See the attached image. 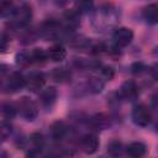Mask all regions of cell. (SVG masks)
Returning a JSON list of instances; mask_svg holds the SVG:
<instances>
[{
  "instance_id": "24",
  "label": "cell",
  "mask_w": 158,
  "mask_h": 158,
  "mask_svg": "<svg viewBox=\"0 0 158 158\" xmlns=\"http://www.w3.org/2000/svg\"><path fill=\"white\" fill-rule=\"evenodd\" d=\"M101 73H102V75H104L106 79H109V80H110V79L112 78V75H114V72H112L111 68H104Z\"/></svg>"
},
{
  "instance_id": "14",
  "label": "cell",
  "mask_w": 158,
  "mask_h": 158,
  "mask_svg": "<svg viewBox=\"0 0 158 158\" xmlns=\"http://www.w3.org/2000/svg\"><path fill=\"white\" fill-rule=\"evenodd\" d=\"M67 133V127L62 121H57L54 123H52L51 126V136L53 139L59 141L62 139Z\"/></svg>"
},
{
  "instance_id": "20",
  "label": "cell",
  "mask_w": 158,
  "mask_h": 158,
  "mask_svg": "<svg viewBox=\"0 0 158 158\" xmlns=\"http://www.w3.org/2000/svg\"><path fill=\"white\" fill-rule=\"evenodd\" d=\"M102 85H104V83L101 81V80H99L98 78H91V80H90V88L93 89V91H100L101 90V88H102Z\"/></svg>"
},
{
  "instance_id": "23",
  "label": "cell",
  "mask_w": 158,
  "mask_h": 158,
  "mask_svg": "<svg viewBox=\"0 0 158 158\" xmlns=\"http://www.w3.org/2000/svg\"><path fill=\"white\" fill-rule=\"evenodd\" d=\"M151 75H152V78L154 80L158 81V63H156V64L152 65V68H151Z\"/></svg>"
},
{
  "instance_id": "17",
  "label": "cell",
  "mask_w": 158,
  "mask_h": 158,
  "mask_svg": "<svg viewBox=\"0 0 158 158\" xmlns=\"http://www.w3.org/2000/svg\"><path fill=\"white\" fill-rule=\"evenodd\" d=\"M16 111H17V107H15V106H14L12 104H10V102H7V104H5V105L2 106V115H4V117L7 118V120L14 118L15 115H16Z\"/></svg>"
},
{
  "instance_id": "7",
  "label": "cell",
  "mask_w": 158,
  "mask_h": 158,
  "mask_svg": "<svg viewBox=\"0 0 158 158\" xmlns=\"http://www.w3.org/2000/svg\"><path fill=\"white\" fill-rule=\"evenodd\" d=\"M14 19L15 22L19 26H25L30 22L31 20V9L27 5H23L22 7H20L19 10H15L14 12Z\"/></svg>"
},
{
  "instance_id": "1",
  "label": "cell",
  "mask_w": 158,
  "mask_h": 158,
  "mask_svg": "<svg viewBox=\"0 0 158 158\" xmlns=\"http://www.w3.org/2000/svg\"><path fill=\"white\" fill-rule=\"evenodd\" d=\"M17 110L21 114L22 117H25L26 120L31 121L33 120L37 114H38V109H37V105L35 104V101H32L30 98L27 96H23L21 98L19 101H17Z\"/></svg>"
},
{
  "instance_id": "11",
  "label": "cell",
  "mask_w": 158,
  "mask_h": 158,
  "mask_svg": "<svg viewBox=\"0 0 158 158\" xmlns=\"http://www.w3.org/2000/svg\"><path fill=\"white\" fill-rule=\"evenodd\" d=\"M56 99H57V90H56V88H53V86L47 88V89L43 90V91L41 93V95H40L41 104H42L43 106H46V107L53 105L54 101H56Z\"/></svg>"
},
{
  "instance_id": "10",
  "label": "cell",
  "mask_w": 158,
  "mask_h": 158,
  "mask_svg": "<svg viewBox=\"0 0 158 158\" xmlns=\"http://www.w3.org/2000/svg\"><path fill=\"white\" fill-rule=\"evenodd\" d=\"M44 144V139L43 136L40 133H33L30 136V148H28V154H36L38 152H41V149L43 148Z\"/></svg>"
},
{
  "instance_id": "18",
  "label": "cell",
  "mask_w": 158,
  "mask_h": 158,
  "mask_svg": "<svg viewBox=\"0 0 158 158\" xmlns=\"http://www.w3.org/2000/svg\"><path fill=\"white\" fill-rule=\"evenodd\" d=\"M15 10H14V5L10 0H2L1 2V15L2 16H7L10 14H14Z\"/></svg>"
},
{
  "instance_id": "8",
  "label": "cell",
  "mask_w": 158,
  "mask_h": 158,
  "mask_svg": "<svg viewBox=\"0 0 158 158\" xmlns=\"http://www.w3.org/2000/svg\"><path fill=\"white\" fill-rule=\"evenodd\" d=\"M120 95L126 100H133L138 95V88L132 80L125 81L120 89Z\"/></svg>"
},
{
  "instance_id": "5",
  "label": "cell",
  "mask_w": 158,
  "mask_h": 158,
  "mask_svg": "<svg viewBox=\"0 0 158 158\" xmlns=\"http://www.w3.org/2000/svg\"><path fill=\"white\" fill-rule=\"evenodd\" d=\"M23 86H26V79L23 78V75L19 72H15L12 74H10L9 79H7V89L11 93H16L19 90H21Z\"/></svg>"
},
{
  "instance_id": "13",
  "label": "cell",
  "mask_w": 158,
  "mask_h": 158,
  "mask_svg": "<svg viewBox=\"0 0 158 158\" xmlns=\"http://www.w3.org/2000/svg\"><path fill=\"white\" fill-rule=\"evenodd\" d=\"M126 152L130 157L138 158V157H142L146 153V146L142 142H132L131 144L127 146Z\"/></svg>"
},
{
  "instance_id": "4",
  "label": "cell",
  "mask_w": 158,
  "mask_h": 158,
  "mask_svg": "<svg viewBox=\"0 0 158 158\" xmlns=\"http://www.w3.org/2000/svg\"><path fill=\"white\" fill-rule=\"evenodd\" d=\"M46 84V78L42 73H32L27 79H26V86L30 91L37 93L40 91Z\"/></svg>"
},
{
  "instance_id": "22",
  "label": "cell",
  "mask_w": 158,
  "mask_h": 158,
  "mask_svg": "<svg viewBox=\"0 0 158 158\" xmlns=\"http://www.w3.org/2000/svg\"><path fill=\"white\" fill-rule=\"evenodd\" d=\"M10 131H11V126L2 122V125H1V136H2L4 139L7 137V135H10Z\"/></svg>"
},
{
  "instance_id": "19",
  "label": "cell",
  "mask_w": 158,
  "mask_h": 158,
  "mask_svg": "<svg viewBox=\"0 0 158 158\" xmlns=\"http://www.w3.org/2000/svg\"><path fill=\"white\" fill-rule=\"evenodd\" d=\"M121 143L118 142V141H112V142H110L109 143V146H107V151H109V153L110 154H112V156H117V154H120L121 153Z\"/></svg>"
},
{
  "instance_id": "26",
  "label": "cell",
  "mask_w": 158,
  "mask_h": 158,
  "mask_svg": "<svg viewBox=\"0 0 158 158\" xmlns=\"http://www.w3.org/2000/svg\"><path fill=\"white\" fill-rule=\"evenodd\" d=\"M7 42H9V38L6 37V35H2V36H1V49H2V51L6 49Z\"/></svg>"
},
{
  "instance_id": "21",
  "label": "cell",
  "mask_w": 158,
  "mask_h": 158,
  "mask_svg": "<svg viewBox=\"0 0 158 158\" xmlns=\"http://www.w3.org/2000/svg\"><path fill=\"white\" fill-rule=\"evenodd\" d=\"M78 7L81 11H88L93 7V0H79L78 1Z\"/></svg>"
},
{
  "instance_id": "6",
  "label": "cell",
  "mask_w": 158,
  "mask_h": 158,
  "mask_svg": "<svg viewBox=\"0 0 158 158\" xmlns=\"http://www.w3.org/2000/svg\"><path fill=\"white\" fill-rule=\"evenodd\" d=\"M80 146H81V149L86 154H93L99 148V139L95 135H86L81 138Z\"/></svg>"
},
{
  "instance_id": "16",
  "label": "cell",
  "mask_w": 158,
  "mask_h": 158,
  "mask_svg": "<svg viewBox=\"0 0 158 158\" xmlns=\"http://www.w3.org/2000/svg\"><path fill=\"white\" fill-rule=\"evenodd\" d=\"M53 79L58 83H65L70 79V73L65 68H58L53 72Z\"/></svg>"
},
{
  "instance_id": "15",
  "label": "cell",
  "mask_w": 158,
  "mask_h": 158,
  "mask_svg": "<svg viewBox=\"0 0 158 158\" xmlns=\"http://www.w3.org/2000/svg\"><path fill=\"white\" fill-rule=\"evenodd\" d=\"M30 57H31V62H32V63L42 64V63H44L46 59L48 58V54L44 53V51L41 49V48H35V49L30 53Z\"/></svg>"
},
{
  "instance_id": "2",
  "label": "cell",
  "mask_w": 158,
  "mask_h": 158,
  "mask_svg": "<svg viewBox=\"0 0 158 158\" xmlns=\"http://www.w3.org/2000/svg\"><path fill=\"white\" fill-rule=\"evenodd\" d=\"M151 118H152L151 111L146 105H137L132 111V120L138 126L142 127L147 126L151 122Z\"/></svg>"
},
{
  "instance_id": "12",
  "label": "cell",
  "mask_w": 158,
  "mask_h": 158,
  "mask_svg": "<svg viewBox=\"0 0 158 158\" xmlns=\"http://www.w3.org/2000/svg\"><path fill=\"white\" fill-rule=\"evenodd\" d=\"M47 54H48V58H49L51 60H53V62H62V60L65 58L67 52H65V49H64L62 46L54 44V46H52V47L48 49Z\"/></svg>"
},
{
  "instance_id": "25",
  "label": "cell",
  "mask_w": 158,
  "mask_h": 158,
  "mask_svg": "<svg viewBox=\"0 0 158 158\" xmlns=\"http://www.w3.org/2000/svg\"><path fill=\"white\" fill-rule=\"evenodd\" d=\"M131 69H132L133 73H141V72L143 70V64H142V63H135V64L131 67Z\"/></svg>"
},
{
  "instance_id": "9",
  "label": "cell",
  "mask_w": 158,
  "mask_h": 158,
  "mask_svg": "<svg viewBox=\"0 0 158 158\" xmlns=\"http://www.w3.org/2000/svg\"><path fill=\"white\" fill-rule=\"evenodd\" d=\"M142 15H143V19L151 23V25H156L158 23V5L156 4H149L147 5L143 11H142Z\"/></svg>"
},
{
  "instance_id": "3",
  "label": "cell",
  "mask_w": 158,
  "mask_h": 158,
  "mask_svg": "<svg viewBox=\"0 0 158 158\" xmlns=\"http://www.w3.org/2000/svg\"><path fill=\"white\" fill-rule=\"evenodd\" d=\"M112 38H114V42L116 43V46H118V47H126L127 44L131 43V41L133 38V32L130 28L121 27V28H117L114 32Z\"/></svg>"
},
{
  "instance_id": "27",
  "label": "cell",
  "mask_w": 158,
  "mask_h": 158,
  "mask_svg": "<svg viewBox=\"0 0 158 158\" xmlns=\"http://www.w3.org/2000/svg\"><path fill=\"white\" fill-rule=\"evenodd\" d=\"M68 0H56V2L57 4H59V5H63V4H65Z\"/></svg>"
}]
</instances>
